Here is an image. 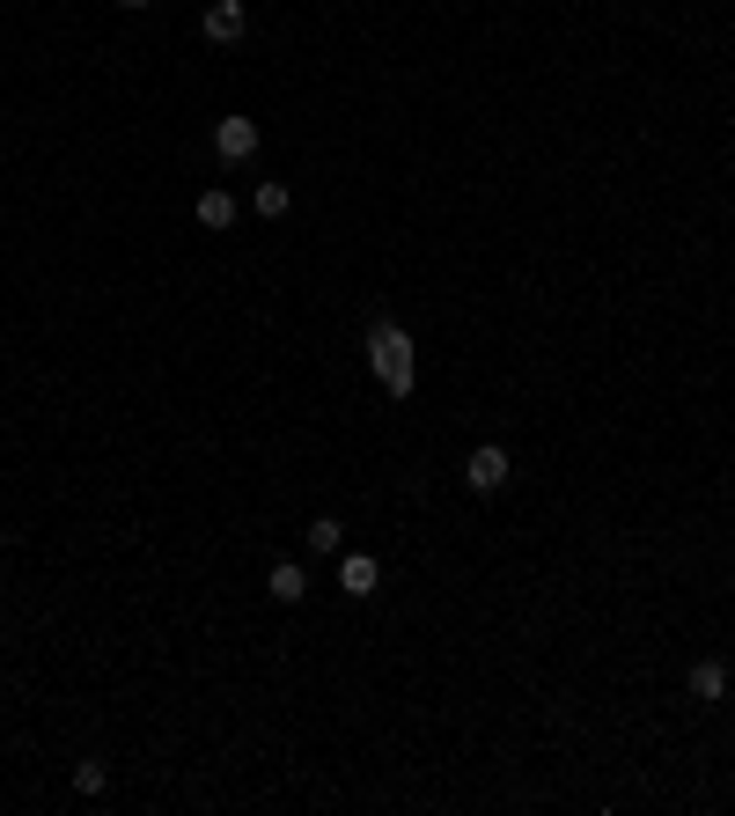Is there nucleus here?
Here are the masks:
<instances>
[{"mask_svg":"<svg viewBox=\"0 0 735 816\" xmlns=\"http://www.w3.org/2000/svg\"><path fill=\"white\" fill-rule=\"evenodd\" d=\"M244 30H250V8H244V0H214V8H206V37H214V45H236Z\"/></svg>","mask_w":735,"mask_h":816,"instance_id":"obj_7","label":"nucleus"},{"mask_svg":"<svg viewBox=\"0 0 735 816\" xmlns=\"http://www.w3.org/2000/svg\"><path fill=\"white\" fill-rule=\"evenodd\" d=\"M508 478H514V464H508V449H500V442H478L464 456V486H471V494H500Z\"/></svg>","mask_w":735,"mask_h":816,"instance_id":"obj_2","label":"nucleus"},{"mask_svg":"<svg viewBox=\"0 0 735 816\" xmlns=\"http://www.w3.org/2000/svg\"><path fill=\"white\" fill-rule=\"evenodd\" d=\"M368 369L391 397H412L419 383V361H412V331L405 324H368Z\"/></svg>","mask_w":735,"mask_h":816,"instance_id":"obj_1","label":"nucleus"},{"mask_svg":"<svg viewBox=\"0 0 735 816\" xmlns=\"http://www.w3.org/2000/svg\"><path fill=\"white\" fill-rule=\"evenodd\" d=\"M118 8H133V15H140V8H155V0H118Z\"/></svg>","mask_w":735,"mask_h":816,"instance_id":"obj_12","label":"nucleus"},{"mask_svg":"<svg viewBox=\"0 0 735 816\" xmlns=\"http://www.w3.org/2000/svg\"><path fill=\"white\" fill-rule=\"evenodd\" d=\"M691 699H699V706H713V699H728V662H721V655H706V662H691Z\"/></svg>","mask_w":735,"mask_h":816,"instance_id":"obj_8","label":"nucleus"},{"mask_svg":"<svg viewBox=\"0 0 735 816\" xmlns=\"http://www.w3.org/2000/svg\"><path fill=\"white\" fill-rule=\"evenodd\" d=\"M250 206H258V222H280V214L294 206V192H287V184H258V192H250Z\"/></svg>","mask_w":735,"mask_h":816,"instance_id":"obj_9","label":"nucleus"},{"mask_svg":"<svg viewBox=\"0 0 735 816\" xmlns=\"http://www.w3.org/2000/svg\"><path fill=\"white\" fill-rule=\"evenodd\" d=\"M265 596H272V603H302V596H309V567H302V559H272Z\"/></svg>","mask_w":735,"mask_h":816,"instance_id":"obj_5","label":"nucleus"},{"mask_svg":"<svg viewBox=\"0 0 735 816\" xmlns=\"http://www.w3.org/2000/svg\"><path fill=\"white\" fill-rule=\"evenodd\" d=\"M103 780H111L103 758H81V766H74V787H81V794H103Z\"/></svg>","mask_w":735,"mask_h":816,"instance_id":"obj_11","label":"nucleus"},{"mask_svg":"<svg viewBox=\"0 0 735 816\" xmlns=\"http://www.w3.org/2000/svg\"><path fill=\"white\" fill-rule=\"evenodd\" d=\"M258 140H265V133H258V118H214V155L228 162V170H236V162H250V155H258Z\"/></svg>","mask_w":735,"mask_h":816,"instance_id":"obj_3","label":"nucleus"},{"mask_svg":"<svg viewBox=\"0 0 735 816\" xmlns=\"http://www.w3.org/2000/svg\"><path fill=\"white\" fill-rule=\"evenodd\" d=\"M192 214H199V228H206V236H220V228H236V214H244V206H236V192H199L192 199Z\"/></svg>","mask_w":735,"mask_h":816,"instance_id":"obj_4","label":"nucleus"},{"mask_svg":"<svg viewBox=\"0 0 735 816\" xmlns=\"http://www.w3.org/2000/svg\"><path fill=\"white\" fill-rule=\"evenodd\" d=\"M309 552H346V522L339 515H317V522H309Z\"/></svg>","mask_w":735,"mask_h":816,"instance_id":"obj_10","label":"nucleus"},{"mask_svg":"<svg viewBox=\"0 0 735 816\" xmlns=\"http://www.w3.org/2000/svg\"><path fill=\"white\" fill-rule=\"evenodd\" d=\"M339 589H346V596H361V603H368V596L383 589V567H375L368 552H346V559H339Z\"/></svg>","mask_w":735,"mask_h":816,"instance_id":"obj_6","label":"nucleus"}]
</instances>
